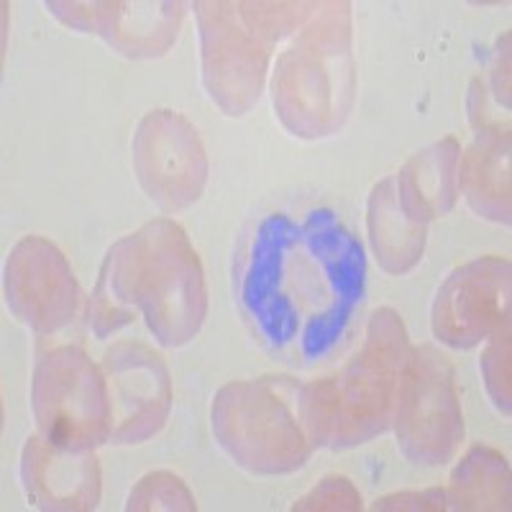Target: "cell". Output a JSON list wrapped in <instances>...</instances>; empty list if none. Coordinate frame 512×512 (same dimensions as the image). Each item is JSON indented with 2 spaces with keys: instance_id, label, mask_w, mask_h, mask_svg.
I'll return each instance as SVG.
<instances>
[{
  "instance_id": "1",
  "label": "cell",
  "mask_w": 512,
  "mask_h": 512,
  "mask_svg": "<svg viewBox=\"0 0 512 512\" xmlns=\"http://www.w3.org/2000/svg\"><path fill=\"white\" fill-rule=\"evenodd\" d=\"M367 295V251L326 205L254 218L233 259V300L254 341L290 367L326 361Z\"/></svg>"
},
{
  "instance_id": "2",
  "label": "cell",
  "mask_w": 512,
  "mask_h": 512,
  "mask_svg": "<svg viewBox=\"0 0 512 512\" xmlns=\"http://www.w3.org/2000/svg\"><path fill=\"white\" fill-rule=\"evenodd\" d=\"M205 310L198 254L175 221L157 218L108 249L90 300V328L108 338L144 313L159 344L177 349L195 338Z\"/></svg>"
},
{
  "instance_id": "3",
  "label": "cell",
  "mask_w": 512,
  "mask_h": 512,
  "mask_svg": "<svg viewBox=\"0 0 512 512\" xmlns=\"http://www.w3.org/2000/svg\"><path fill=\"white\" fill-rule=\"evenodd\" d=\"M213 433L251 474H290L328 446L331 408L326 379L262 377L226 384L213 400Z\"/></svg>"
},
{
  "instance_id": "4",
  "label": "cell",
  "mask_w": 512,
  "mask_h": 512,
  "mask_svg": "<svg viewBox=\"0 0 512 512\" xmlns=\"http://www.w3.org/2000/svg\"><path fill=\"white\" fill-rule=\"evenodd\" d=\"M274 108L295 136L320 139L341 128L354 100L349 3L315 6L274 67Z\"/></svg>"
},
{
  "instance_id": "5",
  "label": "cell",
  "mask_w": 512,
  "mask_h": 512,
  "mask_svg": "<svg viewBox=\"0 0 512 512\" xmlns=\"http://www.w3.org/2000/svg\"><path fill=\"white\" fill-rule=\"evenodd\" d=\"M308 3H195L205 90L228 116L259 100L272 47L308 21Z\"/></svg>"
},
{
  "instance_id": "6",
  "label": "cell",
  "mask_w": 512,
  "mask_h": 512,
  "mask_svg": "<svg viewBox=\"0 0 512 512\" xmlns=\"http://www.w3.org/2000/svg\"><path fill=\"white\" fill-rule=\"evenodd\" d=\"M410 349L400 315L392 308H379L369 318L359 354L336 377H326L331 408L328 446H359L390 428Z\"/></svg>"
},
{
  "instance_id": "7",
  "label": "cell",
  "mask_w": 512,
  "mask_h": 512,
  "mask_svg": "<svg viewBox=\"0 0 512 512\" xmlns=\"http://www.w3.org/2000/svg\"><path fill=\"white\" fill-rule=\"evenodd\" d=\"M31 410L39 436L75 451L111 441V397L105 374L77 346H59L36 361Z\"/></svg>"
},
{
  "instance_id": "8",
  "label": "cell",
  "mask_w": 512,
  "mask_h": 512,
  "mask_svg": "<svg viewBox=\"0 0 512 512\" xmlns=\"http://www.w3.org/2000/svg\"><path fill=\"white\" fill-rule=\"evenodd\" d=\"M392 425L402 454L415 464H446L464 441L454 367L433 346L410 349Z\"/></svg>"
},
{
  "instance_id": "9",
  "label": "cell",
  "mask_w": 512,
  "mask_h": 512,
  "mask_svg": "<svg viewBox=\"0 0 512 512\" xmlns=\"http://www.w3.org/2000/svg\"><path fill=\"white\" fill-rule=\"evenodd\" d=\"M131 152L141 187L162 210H182L203 195L208 157L195 126L180 113H146L136 126Z\"/></svg>"
},
{
  "instance_id": "10",
  "label": "cell",
  "mask_w": 512,
  "mask_h": 512,
  "mask_svg": "<svg viewBox=\"0 0 512 512\" xmlns=\"http://www.w3.org/2000/svg\"><path fill=\"white\" fill-rule=\"evenodd\" d=\"M510 318V259L482 256L448 274L433 300L431 326L441 344L466 351Z\"/></svg>"
},
{
  "instance_id": "11",
  "label": "cell",
  "mask_w": 512,
  "mask_h": 512,
  "mask_svg": "<svg viewBox=\"0 0 512 512\" xmlns=\"http://www.w3.org/2000/svg\"><path fill=\"white\" fill-rule=\"evenodd\" d=\"M111 397V441L141 443L159 433L172 408V384L162 356L139 341H121L103 359Z\"/></svg>"
},
{
  "instance_id": "12",
  "label": "cell",
  "mask_w": 512,
  "mask_h": 512,
  "mask_svg": "<svg viewBox=\"0 0 512 512\" xmlns=\"http://www.w3.org/2000/svg\"><path fill=\"white\" fill-rule=\"evenodd\" d=\"M6 300L21 323L54 333L75 318L77 282L62 251L41 236L13 246L6 264Z\"/></svg>"
},
{
  "instance_id": "13",
  "label": "cell",
  "mask_w": 512,
  "mask_h": 512,
  "mask_svg": "<svg viewBox=\"0 0 512 512\" xmlns=\"http://www.w3.org/2000/svg\"><path fill=\"white\" fill-rule=\"evenodd\" d=\"M77 31H95L126 57H159L180 31L182 3H47Z\"/></svg>"
},
{
  "instance_id": "14",
  "label": "cell",
  "mask_w": 512,
  "mask_h": 512,
  "mask_svg": "<svg viewBox=\"0 0 512 512\" xmlns=\"http://www.w3.org/2000/svg\"><path fill=\"white\" fill-rule=\"evenodd\" d=\"M21 482L39 510H93L100 500V466L93 451H75L29 438L21 454Z\"/></svg>"
},
{
  "instance_id": "15",
  "label": "cell",
  "mask_w": 512,
  "mask_h": 512,
  "mask_svg": "<svg viewBox=\"0 0 512 512\" xmlns=\"http://www.w3.org/2000/svg\"><path fill=\"white\" fill-rule=\"evenodd\" d=\"M459 190L479 218L510 223V126L479 128L459 157Z\"/></svg>"
},
{
  "instance_id": "16",
  "label": "cell",
  "mask_w": 512,
  "mask_h": 512,
  "mask_svg": "<svg viewBox=\"0 0 512 512\" xmlns=\"http://www.w3.org/2000/svg\"><path fill=\"white\" fill-rule=\"evenodd\" d=\"M367 231L379 267L387 274H405L423 259L428 223L415 218L402 203L395 175L377 182L369 195Z\"/></svg>"
},
{
  "instance_id": "17",
  "label": "cell",
  "mask_w": 512,
  "mask_h": 512,
  "mask_svg": "<svg viewBox=\"0 0 512 512\" xmlns=\"http://www.w3.org/2000/svg\"><path fill=\"white\" fill-rule=\"evenodd\" d=\"M461 146L454 136L425 146L395 175L402 203L423 223L454 210L459 195Z\"/></svg>"
},
{
  "instance_id": "18",
  "label": "cell",
  "mask_w": 512,
  "mask_h": 512,
  "mask_svg": "<svg viewBox=\"0 0 512 512\" xmlns=\"http://www.w3.org/2000/svg\"><path fill=\"white\" fill-rule=\"evenodd\" d=\"M454 510H507L510 507V469L500 451L472 446L451 474L446 492Z\"/></svg>"
},
{
  "instance_id": "19",
  "label": "cell",
  "mask_w": 512,
  "mask_h": 512,
  "mask_svg": "<svg viewBox=\"0 0 512 512\" xmlns=\"http://www.w3.org/2000/svg\"><path fill=\"white\" fill-rule=\"evenodd\" d=\"M487 346L482 351L484 387H487L489 400L502 415H510V318H505L495 331L489 333Z\"/></svg>"
},
{
  "instance_id": "20",
  "label": "cell",
  "mask_w": 512,
  "mask_h": 512,
  "mask_svg": "<svg viewBox=\"0 0 512 512\" xmlns=\"http://www.w3.org/2000/svg\"><path fill=\"white\" fill-rule=\"evenodd\" d=\"M190 489L177 474L152 472L146 474L128 495L126 510H195Z\"/></svg>"
},
{
  "instance_id": "21",
  "label": "cell",
  "mask_w": 512,
  "mask_h": 512,
  "mask_svg": "<svg viewBox=\"0 0 512 512\" xmlns=\"http://www.w3.org/2000/svg\"><path fill=\"white\" fill-rule=\"evenodd\" d=\"M292 510H361V497L346 477H326L300 497Z\"/></svg>"
},
{
  "instance_id": "22",
  "label": "cell",
  "mask_w": 512,
  "mask_h": 512,
  "mask_svg": "<svg viewBox=\"0 0 512 512\" xmlns=\"http://www.w3.org/2000/svg\"><path fill=\"white\" fill-rule=\"evenodd\" d=\"M446 492L443 489H425V492H397L374 502V510H446Z\"/></svg>"
},
{
  "instance_id": "23",
  "label": "cell",
  "mask_w": 512,
  "mask_h": 512,
  "mask_svg": "<svg viewBox=\"0 0 512 512\" xmlns=\"http://www.w3.org/2000/svg\"><path fill=\"white\" fill-rule=\"evenodd\" d=\"M510 36H502L495 52V64H492V90H495L497 103L505 105V111H510Z\"/></svg>"
}]
</instances>
